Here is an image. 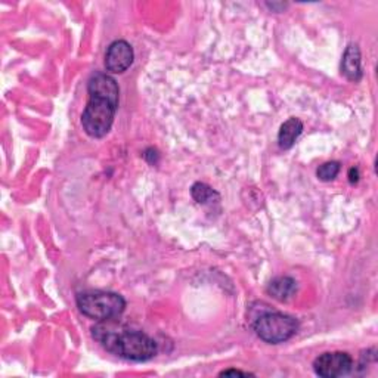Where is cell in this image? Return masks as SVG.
Listing matches in <instances>:
<instances>
[{
  "label": "cell",
  "mask_w": 378,
  "mask_h": 378,
  "mask_svg": "<svg viewBox=\"0 0 378 378\" xmlns=\"http://www.w3.org/2000/svg\"><path fill=\"white\" fill-rule=\"evenodd\" d=\"M342 73L350 81H359L362 79V65H360V50L358 45H349L344 50L342 61Z\"/></svg>",
  "instance_id": "obj_8"
},
{
  "label": "cell",
  "mask_w": 378,
  "mask_h": 378,
  "mask_svg": "<svg viewBox=\"0 0 378 378\" xmlns=\"http://www.w3.org/2000/svg\"><path fill=\"white\" fill-rule=\"evenodd\" d=\"M253 330L264 343L279 344L290 340L299 330V320L285 313L268 312L253 322Z\"/></svg>",
  "instance_id": "obj_4"
},
{
  "label": "cell",
  "mask_w": 378,
  "mask_h": 378,
  "mask_svg": "<svg viewBox=\"0 0 378 378\" xmlns=\"http://www.w3.org/2000/svg\"><path fill=\"white\" fill-rule=\"evenodd\" d=\"M119 104L104 96L89 95L88 105L81 114V126L90 137H104L113 128Z\"/></svg>",
  "instance_id": "obj_3"
},
{
  "label": "cell",
  "mask_w": 378,
  "mask_h": 378,
  "mask_svg": "<svg viewBox=\"0 0 378 378\" xmlns=\"http://www.w3.org/2000/svg\"><path fill=\"white\" fill-rule=\"evenodd\" d=\"M133 48L126 40H116L105 53V68L113 74H121L133 64Z\"/></svg>",
  "instance_id": "obj_6"
},
{
  "label": "cell",
  "mask_w": 378,
  "mask_h": 378,
  "mask_svg": "<svg viewBox=\"0 0 378 378\" xmlns=\"http://www.w3.org/2000/svg\"><path fill=\"white\" fill-rule=\"evenodd\" d=\"M340 169H342V166L339 161H328L318 167L316 176L322 182H330L337 177V175L340 173Z\"/></svg>",
  "instance_id": "obj_12"
},
{
  "label": "cell",
  "mask_w": 378,
  "mask_h": 378,
  "mask_svg": "<svg viewBox=\"0 0 378 378\" xmlns=\"http://www.w3.org/2000/svg\"><path fill=\"white\" fill-rule=\"evenodd\" d=\"M88 92L89 95L104 96L116 104L120 101V89L116 79L105 73H96L90 77L88 83Z\"/></svg>",
  "instance_id": "obj_7"
},
{
  "label": "cell",
  "mask_w": 378,
  "mask_h": 378,
  "mask_svg": "<svg viewBox=\"0 0 378 378\" xmlns=\"http://www.w3.org/2000/svg\"><path fill=\"white\" fill-rule=\"evenodd\" d=\"M349 180H350V184H356V182L359 180V170L356 169V167L349 170Z\"/></svg>",
  "instance_id": "obj_15"
},
{
  "label": "cell",
  "mask_w": 378,
  "mask_h": 378,
  "mask_svg": "<svg viewBox=\"0 0 378 378\" xmlns=\"http://www.w3.org/2000/svg\"><path fill=\"white\" fill-rule=\"evenodd\" d=\"M251 375H253V374L244 372V371H240V370H227V371L220 372V377H251Z\"/></svg>",
  "instance_id": "obj_14"
},
{
  "label": "cell",
  "mask_w": 378,
  "mask_h": 378,
  "mask_svg": "<svg viewBox=\"0 0 378 378\" xmlns=\"http://www.w3.org/2000/svg\"><path fill=\"white\" fill-rule=\"evenodd\" d=\"M92 335L107 352L123 359L145 362L157 355L156 340L141 330L121 324L119 319L97 320L92 327Z\"/></svg>",
  "instance_id": "obj_1"
},
{
  "label": "cell",
  "mask_w": 378,
  "mask_h": 378,
  "mask_svg": "<svg viewBox=\"0 0 378 378\" xmlns=\"http://www.w3.org/2000/svg\"><path fill=\"white\" fill-rule=\"evenodd\" d=\"M191 195L198 204H212L220 200V195L212 187L201 184V182H197V184L192 185Z\"/></svg>",
  "instance_id": "obj_11"
},
{
  "label": "cell",
  "mask_w": 378,
  "mask_h": 378,
  "mask_svg": "<svg viewBox=\"0 0 378 378\" xmlns=\"http://www.w3.org/2000/svg\"><path fill=\"white\" fill-rule=\"evenodd\" d=\"M313 370L319 377L337 378L352 372L353 359L346 352H328L313 362Z\"/></svg>",
  "instance_id": "obj_5"
},
{
  "label": "cell",
  "mask_w": 378,
  "mask_h": 378,
  "mask_svg": "<svg viewBox=\"0 0 378 378\" xmlns=\"http://www.w3.org/2000/svg\"><path fill=\"white\" fill-rule=\"evenodd\" d=\"M79 311L95 320L117 319L126 311V300L117 292L86 291L76 299Z\"/></svg>",
  "instance_id": "obj_2"
},
{
  "label": "cell",
  "mask_w": 378,
  "mask_h": 378,
  "mask_svg": "<svg viewBox=\"0 0 378 378\" xmlns=\"http://www.w3.org/2000/svg\"><path fill=\"white\" fill-rule=\"evenodd\" d=\"M297 292V283L291 276H278L268 285V294L278 302H288Z\"/></svg>",
  "instance_id": "obj_9"
},
{
  "label": "cell",
  "mask_w": 378,
  "mask_h": 378,
  "mask_svg": "<svg viewBox=\"0 0 378 378\" xmlns=\"http://www.w3.org/2000/svg\"><path fill=\"white\" fill-rule=\"evenodd\" d=\"M303 132V123L302 120L291 117L288 119L283 126L281 129H279L278 133V144L283 149H290L292 148L294 142L297 141V137L302 135Z\"/></svg>",
  "instance_id": "obj_10"
},
{
  "label": "cell",
  "mask_w": 378,
  "mask_h": 378,
  "mask_svg": "<svg viewBox=\"0 0 378 378\" xmlns=\"http://www.w3.org/2000/svg\"><path fill=\"white\" fill-rule=\"evenodd\" d=\"M144 157L145 160L149 163V164H157L158 160H160V154L157 149H154V148H148L144 154Z\"/></svg>",
  "instance_id": "obj_13"
}]
</instances>
